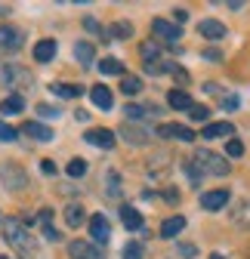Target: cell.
I'll use <instances>...</instances> for the list:
<instances>
[{"label": "cell", "instance_id": "obj_1", "mask_svg": "<svg viewBox=\"0 0 250 259\" xmlns=\"http://www.w3.org/2000/svg\"><path fill=\"white\" fill-rule=\"evenodd\" d=\"M4 241H7L22 259H34V256H37V244H34V238H31L28 225H25L22 219H10V222L4 225Z\"/></svg>", "mask_w": 250, "mask_h": 259}, {"label": "cell", "instance_id": "obj_2", "mask_svg": "<svg viewBox=\"0 0 250 259\" xmlns=\"http://www.w3.org/2000/svg\"><path fill=\"white\" fill-rule=\"evenodd\" d=\"M189 164L198 170V173H210V176H229L232 173V164L223 157V154H216V151H207V148H198L192 154Z\"/></svg>", "mask_w": 250, "mask_h": 259}, {"label": "cell", "instance_id": "obj_3", "mask_svg": "<svg viewBox=\"0 0 250 259\" xmlns=\"http://www.w3.org/2000/svg\"><path fill=\"white\" fill-rule=\"evenodd\" d=\"M22 50V31L13 25H0V56H13Z\"/></svg>", "mask_w": 250, "mask_h": 259}, {"label": "cell", "instance_id": "obj_4", "mask_svg": "<svg viewBox=\"0 0 250 259\" xmlns=\"http://www.w3.org/2000/svg\"><path fill=\"white\" fill-rule=\"evenodd\" d=\"M151 31H154V37H158V40H164L170 47H176V40L182 37V28L173 25V22H167V19H154L151 22Z\"/></svg>", "mask_w": 250, "mask_h": 259}, {"label": "cell", "instance_id": "obj_5", "mask_svg": "<svg viewBox=\"0 0 250 259\" xmlns=\"http://www.w3.org/2000/svg\"><path fill=\"white\" fill-rule=\"evenodd\" d=\"M0 83L10 87V90H16L22 83H31V74L25 68H19V65H0Z\"/></svg>", "mask_w": 250, "mask_h": 259}, {"label": "cell", "instance_id": "obj_6", "mask_svg": "<svg viewBox=\"0 0 250 259\" xmlns=\"http://www.w3.org/2000/svg\"><path fill=\"white\" fill-rule=\"evenodd\" d=\"M90 238L96 241V247H102V244H108V241H111V225H108V216L96 213V216L90 219Z\"/></svg>", "mask_w": 250, "mask_h": 259}, {"label": "cell", "instance_id": "obj_7", "mask_svg": "<svg viewBox=\"0 0 250 259\" xmlns=\"http://www.w3.org/2000/svg\"><path fill=\"white\" fill-rule=\"evenodd\" d=\"M158 136H164V139H179V142H192V139H198L195 130L182 126V123H161V126H158Z\"/></svg>", "mask_w": 250, "mask_h": 259}, {"label": "cell", "instance_id": "obj_8", "mask_svg": "<svg viewBox=\"0 0 250 259\" xmlns=\"http://www.w3.org/2000/svg\"><path fill=\"white\" fill-rule=\"evenodd\" d=\"M68 253H71V259H105V253L90 241H71Z\"/></svg>", "mask_w": 250, "mask_h": 259}, {"label": "cell", "instance_id": "obj_9", "mask_svg": "<svg viewBox=\"0 0 250 259\" xmlns=\"http://www.w3.org/2000/svg\"><path fill=\"white\" fill-rule=\"evenodd\" d=\"M226 204H229V191H226V188H213V191L201 194V207H204V210H210V213L223 210Z\"/></svg>", "mask_w": 250, "mask_h": 259}, {"label": "cell", "instance_id": "obj_10", "mask_svg": "<svg viewBox=\"0 0 250 259\" xmlns=\"http://www.w3.org/2000/svg\"><path fill=\"white\" fill-rule=\"evenodd\" d=\"M84 139H87L90 145H96V148H111V145H114V133H111V130H105V126H93V130H87Z\"/></svg>", "mask_w": 250, "mask_h": 259}, {"label": "cell", "instance_id": "obj_11", "mask_svg": "<svg viewBox=\"0 0 250 259\" xmlns=\"http://www.w3.org/2000/svg\"><path fill=\"white\" fill-rule=\"evenodd\" d=\"M22 133L31 136L34 142H53V130H50L47 123H40V120H28V123L22 126Z\"/></svg>", "mask_w": 250, "mask_h": 259}, {"label": "cell", "instance_id": "obj_12", "mask_svg": "<svg viewBox=\"0 0 250 259\" xmlns=\"http://www.w3.org/2000/svg\"><path fill=\"white\" fill-rule=\"evenodd\" d=\"M90 99H93V105H96V108H102V111H108V108L114 105V96H111V90H108L105 83L90 87Z\"/></svg>", "mask_w": 250, "mask_h": 259}, {"label": "cell", "instance_id": "obj_13", "mask_svg": "<svg viewBox=\"0 0 250 259\" xmlns=\"http://www.w3.org/2000/svg\"><path fill=\"white\" fill-rule=\"evenodd\" d=\"M120 136L127 139L130 145H145V142L151 139L148 130H145V126H136V123H123V126H120Z\"/></svg>", "mask_w": 250, "mask_h": 259}, {"label": "cell", "instance_id": "obj_14", "mask_svg": "<svg viewBox=\"0 0 250 259\" xmlns=\"http://www.w3.org/2000/svg\"><path fill=\"white\" fill-rule=\"evenodd\" d=\"M0 179H4L10 188H25V173L16 167V164H0Z\"/></svg>", "mask_w": 250, "mask_h": 259}, {"label": "cell", "instance_id": "obj_15", "mask_svg": "<svg viewBox=\"0 0 250 259\" xmlns=\"http://www.w3.org/2000/svg\"><path fill=\"white\" fill-rule=\"evenodd\" d=\"M223 136H235V126L229 123V120H216V123H207L204 126V133H201V139H223Z\"/></svg>", "mask_w": 250, "mask_h": 259}, {"label": "cell", "instance_id": "obj_16", "mask_svg": "<svg viewBox=\"0 0 250 259\" xmlns=\"http://www.w3.org/2000/svg\"><path fill=\"white\" fill-rule=\"evenodd\" d=\"M198 31H201L207 40H220V37H226V25L216 22V19H204V22L198 25Z\"/></svg>", "mask_w": 250, "mask_h": 259}, {"label": "cell", "instance_id": "obj_17", "mask_svg": "<svg viewBox=\"0 0 250 259\" xmlns=\"http://www.w3.org/2000/svg\"><path fill=\"white\" fill-rule=\"evenodd\" d=\"M167 102H170V108H176V111H189V108L195 105V102H192V96L185 93V90H170Z\"/></svg>", "mask_w": 250, "mask_h": 259}, {"label": "cell", "instance_id": "obj_18", "mask_svg": "<svg viewBox=\"0 0 250 259\" xmlns=\"http://www.w3.org/2000/svg\"><path fill=\"white\" fill-rule=\"evenodd\" d=\"M120 219H123V225H127L130 232L142 229V213H139L136 207H127V204H123V207H120Z\"/></svg>", "mask_w": 250, "mask_h": 259}, {"label": "cell", "instance_id": "obj_19", "mask_svg": "<svg viewBox=\"0 0 250 259\" xmlns=\"http://www.w3.org/2000/svg\"><path fill=\"white\" fill-rule=\"evenodd\" d=\"M50 93L59 96V99H77V96L84 93V87H77V83H53Z\"/></svg>", "mask_w": 250, "mask_h": 259}, {"label": "cell", "instance_id": "obj_20", "mask_svg": "<svg viewBox=\"0 0 250 259\" xmlns=\"http://www.w3.org/2000/svg\"><path fill=\"white\" fill-rule=\"evenodd\" d=\"M182 229H185V216H170V219H164V225H161V238H176Z\"/></svg>", "mask_w": 250, "mask_h": 259}, {"label": "cell", "instance_id": "obj_21", "mask_svg": "<svg viewBox=\"0 0 250 259\" xmlns=\"http://www.w3.org/2000/svg\"><path fill=\"white\" fill-rule=\"evenodd\" d=\"M56 56V40H37L34 44V62H50Z\"/></svg>", "mask_w": 250, "mask_h": 259}, {"label": "cell", "instance_id": "obj_22", "mask_svg": "<svg viewBox=\"0 0 250 259\" xmlns=\"http://www.w3.org/2000/svg\"><path fill=\"white\" fill-rule=\"evenodd\" d=\"M105 37L127 40V37H133V25H130V22H114L111 28H105Z\"/></svg>", "mask_w": 250, "mask_h": 259}, {"label": "cell", "instance_id": "obj_23", "mask_svg": "<svg viewBox=\"0 0 250 259\" xmlns=\"http://www.w3.org/2000/svg\"><path fill=\"white\" fill-rule=\"evenodd\" d=\"M99 71H102L105 77H114V74L123 77V62H120V59H102V62H99Z\"/></svg>", "mask_w": 250, "mask_h": 259}, {"label": "cell", "instance_id": "obj_24", "mask_svg": "<svg viewBox=\"0 0 250 259\" xmlns=\"http://www.w3.org/2000/svg\"><path fill=\"white\" fill-rule=\"evenodd\" d=\"M120 93H123V96H136V93H142V77L123 74V80H120Z\"/></svg>", "mask_w": 250, "mask_h": 259}, {"label": "cell", "instance_id": "obj_25", "mask_svg": "<svg viewBox=\"0 0 250 259\" xmlns=\"http://www.w3.org/2000/svg\"><path fill=\"white\" fill-rule=\"evenodd\" d=\"M22 108H25V99H22V96H7V99L0 102V111H4V114H19Z\"/></svg>", "mask_w": 250, "mask_h": 259}, {"label": "cell", "instance_id": "obj_26", "mask_svg": "<svg viewBox=\"0 0 250 259\" xmlns=\"http://www.w3.org/2000/svg\"><path fill=\"white\" fill-rule=\"evenodd\" d=\"M65 222L71 225V229H77V225L84 222V207L80 204H68L65 207Z\"/></svg>", "mask_w": 250, "mask_h": 259}, {"label": "cell", "instance_id": "obj_27", "mask_svg": "<svg viewBox=\"0 0 250 259\" xmlns=\"http://www.w3.org/2000/svg\"><path fill=\"white\" fill-rule=\"evenodd\" d=\"M65 173H68L71 179H80V176L87 173V160H84V157H71L68 167H65Z\"/></svg>", "mask_w": 250, "mask_h": 259}, {"label": "cell", "instance_id": "obj_28", "mask_svg": "<svg viewBox=\"0 0 250 259\" xmlns=\"http://www.w3.org/2000/svg\"><path fill=\"white\" fill-rule=\"evenodd\" d=\"M74 56H77V62L90 65V62H93V56H96V50H93V44H87V40H84V44H77V47H74Z\"/></svg>", "mask_w": 250, "mask_h": 259}, {"label": "cell", "instance_id": "obj_29", "mask_svg": "<svg viewBox=\"0 0 250 259\" xmlns=\"http://www.w3.org/2000/svg\"><path fill=\"white\" fill-rule=\"evenodd\" d=\"M154 108H145V105H127V108H123V114H127L130 120H142V117H148Z\"/></svg>", "mask_w": 250, "mask_h": 259}, {"label": "cell", "instance_id": "obj_30", "mask_svg": "<svg viewBox=\"0 0 250 259\" xmlns=\"http://www.w3.org/2000/svg\"><path fill=\"white\" fill-rule=\"evenodd\" d=\"M105 191H108V198H120V179H117V173H108V179H105Z\"/></svg>", "mask_w": 250, "mask_h": 259}, {"label": "cell", "instance_id": "obj_31", "mask_svg": "<svg viewBox=\"0 0 250 259\" xmlns=\"http://www.w3.org/2000/svg\"><path fill=\"white\" fill-rule=\"evenodd\" d=\"M123 259H142V244H127V247H123Z\"/></svg>", "mask_w": 250, "mask_h": 259}, {"label": "cell", "instance_id": "obj_32", "mask_svg": "<svg viewBox=\"0 0 250 259\" xmlns=\"http://www.w3.org/2000/svg\"><path fill=\"white\" fill-rule=\"evenodd\" d=\"M142 59L145 62H158V44H142Z\"/></svg>", "mask_w": 250, "mask_h": 259}, {"label": "cell", "instance_id": "obj_33", "mask_svg": "<svg viewBox=\"0 0 250 259\" xmlns=\"http://www.w3.org/2000/svg\"><path fill=\"white\" fill-rule=\"evenodd\" d=\"M226 154H229V157H241V154H244V145H241L238 139H229V142H226Z\"/></svg>", "mask_w": 250, "mask_h": 259}, {"label": "cell", "instance_id": "obj_34", "mask_svg": "<svg viewBox=\"0 0 250 259\" xmlns=\"http://www.w3.org/2000/svg\"><path fill=\"white\" fill-rule=\"evenodd\" d=\"M13 139H16V130H13L10 123L0 120V142H13Z\"/></svg>", "mask_w": 250, "mask_h": 259}, {"label": "cell", "instance_id": "obj_35", "mask_svg": "<svg viewBox=\"0 0 250 259\" xmlns=\"http://www.w3.org/2000/svg\"><path fill=\"white\" fill-rule=\"evenodd\" d=\"M189 117H192V120H207L210 111H207L204 105H192V108H189Z\"/></svg>", "mask_w": 250, "mask_h": 259}, {"label": "cell", "instance_id": "obj_36", "mask_svg": "<svg viewBox=\"0 0 250 259\" xmlns=\"http://www.w3.org/2000/svg\"><path fill=\"white\" fill-rule=\"evenodd\" d=\"M235 222H241V225H250V204H241V207H238V216H235Z\"/></svg>", "mask_w": 250, "mask_h": 259}, {"label": "cell", "instance_id": "obj_37", "mask_svg": "<svg viewBox=\"0 0 250 259\" xmlns=\"http://www.w3.org/2000/svg\"><path fill=\"white\" fill-rule=\"evenodd\" d=\"M37 114H44V117H50V120H53V117H59L62 111H59V108H53V105H37Z\"/></svg>", "mask_w": 250, "mask_h": 259}, {"label": "cell", "instance_id": "obj_38", "mask_svg": "<svg viewBox=\"0 0 250 259\" xmlns=\"http://www.w3.org/2000/svg\"><path fill=\"white\" fill-rule=\"evenodd\" d=\"M40 170H44L47 176H53V173H56V164H53V160H40Z\"/></svg>", "mask_w": 250, "mask_h": 259}, {"label": "cell", "instance_id": "obj_39", "mask_svg": "<svg viewBox=\"0 0 250 259\" xmlns=\"http://www.w3.org/2000/svg\"><path fill=\"white\" fill-rule=\"evenodd\" d=\"M223 108H238V96H226V99H223Z\"/></svg>", "mask_w": 250, "mask_h": 259}, {"label": "cell", "instance_id": "obj_40", "mask_svg": "<svg viewBox=\"0 0 250 259\" xmlns=\"http://www.w3.org/2000/svg\"><path fill=\"white\" fill-rule=\"evenodd\" d=\"M179 250H182V256H195V253H198V250H195V247H192V244H182V247H179Z\"/></svg>", "mask_w": 250, "mask_h": 259}, {"label": "cell", "instance_id": "obj_41", "mask_svg": "<svg viewBox=\"0 0 250 259\" xmlns=\"http://www.w3.org/2000/svg\"><path fill=\"white\" fill-rule=\"evenodd\" d=\"M173 19H176V22H179V25H182V22H185V19H189V13H185V10H176V13H173Z\"/></svg>", "mask_w": 250, "mask_h": 259}, {"label": "cell", "instance_id": "obj_42", "mask_svg": "<svg viewBox=\"0 0 250 259\" xmlns=\"http://www.w3.org/2000/svg\"><path fill=\"white\" fill-rule=\"evenodd\" d=\"M84 25H87L90 31H99V25H96V19H84Z\"/></svg>", "mask_w": 250, "mask_h": 259}, {"label": "cell", "instance_id": "obj_43", "mask_svg": "<svg viewBox=\"0 0 250 259\" xmlns=\"http://www.w3.org/2000/svg\"><path fill=\"white\" fill-rule=\"evenodd\" d=\"M0 16H10V7L7 4H0Z\"/></svg>", "mask_w": 250, "mask_h": 259}, {"label": "cell", "instance_id": "obj_44", "mask_svg": "<svg viewBox=\"0 0 250 259\" xmlns=\"http://www.w3.org/2000/svg\"><path fill=\"white\" fill-rule=\"evenodd\" d=\"M210 259H226V256H220V253H216V256H210Z\"/></svg>", "mask_w": 250, "mask_h": 259}, {"label": "cell", "instance_id": "obj_45", "mask_svg": "<svg viewBox=\"0 0 250 259\" xmlns=\"http://www.w3.org/2000/svg\"><path fill=\"white\" fill-rule=\"evenodd\" d=\"M0 259H7V256H0Z\"/></svg>", "mask_w": 250, "mask_h": 259}]
</instances>
